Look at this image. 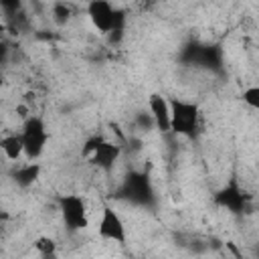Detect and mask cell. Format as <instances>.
<instances>
[{
  "instance_id": "30bf717a",
  "label": "cell",
  "mask_w": 259,
  "mask_h": 259,
  "mask_svg": "<svg viewBox=\"0 0 259 259\" xmlns=\"http://www.w3.org/2000/svg\"><path fill=\"white\" fill-rule=\"evenodd\" d=\"M38 174H40V164L36 160H28L24 164H16V168L12 172V178H14L16 186L28 188L38 180Z\"/></svg>"
},
{
  "instance_id": "52a82bcc",
  "label": "cell",
  "mask_w": 259,
  "mask_h": 259,
  "mask_svg": "<svg viewBox=\"0 0 259 259\" xmlns=\"http://www.w3.org/2000/svg\"><path fill=\"white\" fill-rule=\"evenodd\" d=\"M121 194L127 200H132L134 204H148L154 198V190H152L148 174H144V172H130L123 178Z\"/></svg>"
},
{
  "instance_id": "9c48e42d",
  "label": "cell",
  "mask_w": 259,
  "mask_h": 259,
  "mask_svg": "<svg viewBox=\"0 0 259 259\" xmlns=\"http://www.w3.org/2000/svg\"><path fill=\"white\" fill-rule=\"evenodd\" d=\"M148 111L152 113L156 130L160 134H168L170 132V119H172L170 99H166L162 93H150V97H148Z\"/></svg>"
},
{
  "instance_id": "5bb4252c",
  "label": "cell",
  "mask_w": 259,
  "mask_h": 259,
  "mask_svg": "<svg viewBox=\"0 0 259 259\" xmlns=\"http://www.w3.org/2000/svg\"><path fill=\"white\" fill-rule=\"evenodd\" d=\"M53 18H55V22L57 24H65V22H69V18H71V8H69V4H65V2H55L53 4Z\"/></svg>"
},
{
  "instance_id": "3957f363",
  "label": "cell",
  "mask_w": 259,
  "mask_h": 259,
  "mask_svg": "<svg viewBox=\"0 0 259 259\" xmlns=\"http://www.w3.org/2000/svg\"><path fill=\"white\" fill-rule=\"evenodd\" d=\"M20 136L24 142V158L26 160H38L49 144V138H51L45 119L40 115H32V113L28 117H24Z\"/></svg>"
},
{
  "instance_id": "8fae6325",
  "label": "cell",
  "mask_w": 259,
  "mask_h": 259,
  "mask_svg": "<svg viewBox=\"0 0 259 259\" xmlns=\"http://www.w3.org/2000/svg\"><path fill=\"white\" fill-rule=\"evenodd\" d=\"M0 148H2L4 156L10 162H20V158L24 156V142H22L20 132L18 134H6V136H2Z\"/></svg>"
},
{
  "instance_id": "8992f818",
  "label": "cell",
  "mask_w": 259,
  "mask_h": 259,
  "mask_svg": "<svg viewBox=\"0 0 259 259\" xmlns=\"http://www.w3.org/2000/svg\"><path fill=\"white\" fill-rule=\"evenodd\" d=\"M214 202L225 208L231 214H243L249 210V194L237 184V180H229L217 194H214Z\"/></svg>"
},
{
  "instance_id": "6da1fadb",
  "label": "cell",
  "mask_w": 259,
  "mask_h": 259,
  "mask_svg": "<svg viewBox=\"0 0 259 259\" xmlns=\"http://www.w3.org/2000/svg\"><path fill=\"white\" fill-rule=\"evenodd\" d=\"M85 12H87L89 22L93 24V28L99 34L111 36V40L121 36L125 14H123V10L115 8L109 0H89Z\"/></svg>"
},
{
  "instance_id": "7a4b0ae2",
  "label": "cell",
  "mask_w": 259,
  "mask_h": 259,
  "mask_svg": "<svg viewBox=\"0 0 259 259\" xmlns=\"http://www.w3.org/2000/svg\"><path fill=\"white\" fill-rule=\"evenodd\" d=\"M172 107V119H170V132L182 138H194L200 130V109L194 101L174 97L170 99Z\"/></svg>"
},
{
  "instance_id": "9a60e30c",
  "label": "cell",
  "mask_w": 259,
  "mask_h": 259,
  "mask_svg": "<svg viewBox=\"0 0 259 259\" xmlns=\"http://www.w3.org/2000/svg\"><path fill=\"white\" fill-rule=\"evenodd\" d=\"M0 4H2V10L6 14H10V16H14L16 12H20V8H22V2L20 0H0Z\"/></svg>"
},
{
  "instance_id": "277c9868",
  "label": "cell",
  "mask_w": 259,
  "mask_h": 259,
  "mask_svg": "<svg viewBox=\"0 0 259 259\" xmlns=\"http://www.w3.org/2000/svg\"><path fill=\"white\" fill-rule=\"evenodd\" d=\"M59 214L63 227L69 233H81L89 227V210L87 202L79 194H63L59 196Z\"/></svg>"
},
{
  "instance_id": "ba28073f",
  "label": "cell",
  "mask_w": 259,
  "mask_h": 259,
  "mask_svg": "<svg viewBox=\"0 0 259 259\" xmlns=\"http://www.w3.org/2000/svg\"><path fill=\"white\" fill-rule=\"evenodd\" d=\"M121 156V146L117 142H109V140H101L89 154V162L97 168V170H103V172H109L113 170V166L117 164Z\"/></svg>"
},
{
  "instance_id": "7c38bea8",
  "label": "cell",
  "mask_w": 259,
  "mask_h": 259,
  "mask_svg": "<svg viewBox=\"0 0 259 259\" xmlns=\"http://www.w3.org/2000/svg\"><path fill=\"white\" fill-rule=\"evenodd\" d=\"M32 247H34V251H36L40 257H53V255L57 253V243H55V239L49 237V235L36 237L34 243H32Z\"/></svg>"
},
{
  "instance_id": "5b68a950",
  "label": "cell",
  "mask_w": 259,
  "mask_h": 259,
  "mask_svg": "<svg viewBox=\"0 0 259 259\" xmlns=\"http://www.w3.org/2000/svg\"><path fill=\"white\" fill-rule=\"evenodd\" d=\"M97 235L103 241L109 243H117V245H125L127 241V229H125V221L121 219V214L109 206L103 204L99 210V219H97Z\"/></svg>"
},
{
  "instance_id": "4fadbf2b",
  "label": "cell",
  "mask_w": 259,
  "mask_h": 259,
  "mask_svg": "<svg viewBox=\"0 0 259 259\" xmlns=\"http://www.w3.org/2000/svg\"><path fill=\"white\" fill-rule=\"evenodd\" d=\"M241 99L247 107L259 111V85H249L243 93H241Z\"/></svg>"
}]
</instances>
